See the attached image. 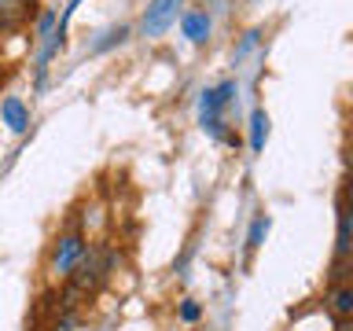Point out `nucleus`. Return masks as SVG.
Segmentation results:
<instances>
[{
    "label": "nucleus",
    "mask_w": 353,
    "mask_h": 331,
    "mask_svg": "<svg viewBox=\"0 0 353 331\" xmlns=\"http://www.w3.org/2000/svg\"><path fill=\"white\" fill-rule=\"evenodd\" d=\"M181 320H188V324H192V320H199V302H184V305H181Z\"/></svg>",
    "instance_id": "13"
},
{
    "label": "nucleus",
    "mask_w": 353,
    "mask_h": 331,
    "mask_svg": "<svg viewBox=\"0 0 353 331\" xmlns=\"http://www.w3.org/2000/svg\"><path fill=\"white\" fill-rule=\"evenodd\" d=\"M22 4L19 0H0V22H19Z\"/></svg>",
    "instance_id": "10"
},
{
    "label": "nucleus",
    "mask_w": 353,
    "mask_h": 331,
    "mask_svg": "<svg viewBox=\"0 0 353 331\" xmlns=\"http://www.w3.org/2000/svg\"><path fill=\"white\" fill-rule=\"evenodd\" d=\"M335 250H339V258H350V254H353V210H346V206L339 210V239H335Z\"/></svg>",
    "instance_id": "5"
},
{
    "label": "nucleus",
    "mask_w": 353,
    "mask_h": 331,
    "mask_svg": "<svg viewBox=\"0 0 353 331\" xmlns=\"http://www.w3.org/2000/svg\"><path fill=\"white\" fill-rule=\"evenodd\" d=\"M176 11H181V0H151L148 8H143V33L148 37H162L165 30L176 22Z\"/></svg>",
    "instance_id": "1"
},
{
    "label": "nucleus",
    "mask_w": 353,
    "mask_h": 331,
    "mask_svg": "<svg viewBox=\"0 0 353 331\" xmlns=\"http://www.w3.org/2000/svg\"><path fill=\"white\" fill-rule=\"evenodd\" d=\"M37 33L41 37H52L55 33V11H44V15L37 19Z\"/></svg>",
    "instance_id": "11"
},
{
    "label": "nucleus",
    "mask_w": 353,
    "mask_h": 331,
    "mask_svg": "<svg viewBox=\"0 0 353 331\" xmlns=\"http://www.w3.org/2000/svg\"><path fill=\"white\" fill-rule=\"evenodd\" d=\"M19 4H33V0H19Z\"/></svg>",
    "instance_id": "15"
},
{
    "label": "nucleus",
    "mask_w": 353,
    "mask_h": 331,
    "mask_svg": "<svg viewBox=\"0 0 353 331\" xmlns=\"http://www.w3.org/2000/svg\"><path fill=\"white\" fill-rule=\"evenodd\" d=\"M265 140H269V114H265V110H254L250 114V151H261Z\"/></svg>",
    "instance_id": "6"
},
{
    "label": "nucleus",
    "mask_w": 353,
    "mask_h": 331,
    "mask_svg": "<svg viewBox=\"0 0 353 331\" xmlns=\"http://www.w3.org/2000/svg\"><path fill=\"white\" fill-rule=\"evenodd\" d=\"M181 26H184V37L192 44H203L210 37V15H206V11H184Z\"/></svg>",
    "instance_id": "4"
},
{
    "label": "nucleus",
    "mask_w": 353,
    "mask_h": 331,
    "mask_svg": "<svg viewBox=\"0 0 353 331\" xmlns=\"http://www.w3.org/2000/svg\"><path fill=\"white\" fill-rule=\"evenodd\" d=\"M331 309H335L339 317H353V283L331 291Z\"/></svg>",
    "instance_id": "7"
},
{
    "label": "nucleus",
    "mask_w": 353,
    "mask_h": 331,
    "mask_svg": "<svg viewBox=\"0 0 353 331\" xmlns=\"http://www.w3.org/2000/svg\"><path fill=\"white\" fill-rule=\"evenodd\" d=\"M265 232H269V217L258 214V217H254V225H250V236H247V250H258L261 247Z\"/></svg>",
    "instance_id": "8"
},
{
    "label": "nucleus",
    "mask_w": 353,
    "mask_h": 331,
    "mask_svg": "<svg viewBox=\"0 0 353 331\" xmlns=\"http://www.w3.org/2000/svg\"><path fill=\"white\" fill-rule=\"evenodd\" d=\"M85 258V239L77 236V232H70V236H63L59 243H55V258H52V269L59 276H70L77 269V261Z\"/></svg>",
    "instance_id": "2"
},
{
    "label": "nucleus",
    "mask_w": 353,
    "mask_h": 331,
    "mask_svg": "<svg viewBox=\"0 0 353 331\" xmlns=\"http://www.w3.org/2000/svg\"><path fill=\"white\" fill-rule=\"evenodd\" d=\"M350 199H353V192H350Z\"/></svg>",
    "instance_id": "16"
},
{
    "label": "nucleus",
    "mask_w": 353,
    "mask_h": 331,
    "mask_svg": "<svg viewBox=\"0 0 353 331\" xmlns=\"http://www.w3.org/2000/svg\"><path fill=\"white\" fill-rule=\"evenodd\" d=\"M254 44H258V30H250L247 33V37H243V44H239V48H236V63L243 59V55H247L250 48H254Z\"/></svg>",
    "instance_id": "12"
},
{
    "label": "nucleus",
    "mask_w": 353,
    "mask_h": 331,
    "mask_svg": "<svg viewBox=\"0 0 353 331\" xmlns=\"http://www.w3.org/2000/svg\"><path fill=\"white\" fill-rule=\"evenodd\" d=\"M335 331H353V317H342V320H339V328H335Z\"/></svg>",
    "instance_id": "14"
},
{
    "label": "nucleus",
    "mask_w": 353,
    "mask_h": 331,
    "mask_svg": "<svg viewBox=\"0 0 353 331\" xmlns=\"http://www.w3.org/2000/svg\"><path fill=\"white\" fill-rule=\"evenodd\" d=\"M125 37H129V26H114V30H107V33H103V41H96V52L110 48V44H121Z\"/></svg>",
    "instance_id": "9"
},
{
    "label": "nucleus",
    "mask_w": 353,
    "mask_h": 331,
    "mask_svg": "<svg viewBox=\"0 0 353 331\" xmlns=\"http://www.w3.org/2000/svg\"><path fill=\"white\" fill-rule=\"evenodd\" d=\"M0 118H4V126L11 132H26L30 129V107L22 103L19 96H8L4 103H0Z\"/></svg>",
    "instance_id": "3"
}]
</instances>
